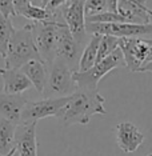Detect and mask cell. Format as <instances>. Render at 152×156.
Returning a JSON list of instances; mask_svg holds the SVG:
<instances>
[{
	"label": "cell",
	"instance_id": "cell-1",
	"mask_svg": "<svg viewBox=\"0 0 152 156\" xmlns=\"http://www.w3.org/2000/svg\"><path fill=\"white\" fill-rule=\"evenodd\" d=\"M104 98L97 91L77 90L68 98V101L58 113V120L62 126L68 127L73 124L90 123L94 115H105Z\"/></svg>",
	"mask_w": 152,
	"mask_h": 156
},
{
	"label": "cell",
	"instance_id": "cell-2",
	"mask_svg": "<svg viewBox=\"0 0 152 156\" xmlns=\"http://www.w3.org/2000/svg\"><path fill=\"white\" fill-rule=\"evenodd\" d=\"M41 59L39 51L35 45L32 27L26 24L24 27L15 30L7 49L4 63L7 69H20L23 66L30 63L31 60Z\"/></svg>",
	"mask_w": 152,
	"mask_h": 156
},
{
	"label": "cell",
	"instance_id": "cell-3",
	"mask_svg": "<svg viewBox=\"0 0 152 156\" xmlns=\"http://www.w3.org/2000/svg\"><path fill=\"white\" fill-rule=\"evenodd\" d=\"M75 71L71 69L64 62L55 59L48 66V79L43 91L44 99L51 98H68L77 91L76 81L73 79Z\"/></svg>",
	"mask_w": 152,
	"mask_h": 156
},
{
	"label": "cell",
	"instance_id": "cell-4",
	"mask_svg": "<svg viewBox=\"0 0 152 156\" xmlns=\"http://www.w3.org/2000/svg\"><path fill=\"white\" fill-rule=\"evenodd\" d=\"M125 66L124 56L122 51L118 48L112 55L104 60L96 63L92 68L86 71V72H75L73 79L76 81L77 90H86V91H97V84L103 77L119 67Z\"/></svg>",
	"mask_w": 152,
	"mask_h": 156
},
{
	"label": "cell",
	"instance_id": "cell-5",
	"mask_svg": "<svg viewBox=\"0 0 152 156\" xmlns=\"http://www.w3.org/2000/svg\"><path fill=\"white\" fill-rule=\"evenodd\" d=\"M62 26H64V24H59L55 22L31 23L35 45H36L41 60L47 66H51L56 59L59 31Z\"/></svg>",
	"mask_w": 152,
	"mask_h": 156
},
{
	"label": "cell",
	"instance_id": "cell-6",
	"mask_svg": "<svg viewBox=\"0 0 152 156\" xmlns=\"http://www.w3.org/2000/svg\"><path fill=\"white\" fill-rule=\"evenodd\" d=\"M119 49L131 72H140L152 63V39H119Z\"/></svg>",
	"mask_w": 152,
	"mask_h": 156
},
{
	"label": "cell",
	"instance_id": "cell-7",
	"mask_svg": "<svg viewBox=\"0 0 152 156\" xmlns=\"http://www.w3.org/2000/svg\"><path fill=\"white\" fill-rule=\"evenodd\" d=\"M87 34L91 35H108L118 39H144L152 35V24H129V23H87Z\"/></svg>",
	"mask_w": 152,
	"mask_h": 156
},
{
	"label": "cell",
	"instance_id": "cell-8",
	"mask_svg": "<svg viewBox=\"0 0 152 156\" xmlns=\"http://www.w3.org/2000/svg\"><path fill=\"white\" fill-rule=\"evenodd\" d=\"M68 98H51L37 101H28L22 112L20 124L37 123L39 120L49 118V116L56 118L58 113L62 111V108L67 104Z\"/></svg>",
	"mask_w": 152,
	"mask_h": 156
},
{
	"label": "cell",
	"instance_id": "cell-9",
	"mask_svg": "<svg viewBox=\"0 0 152 156\" xmlns=\"http://www.w3.org/2000/svg\"><path fill=\"white\" fill-rule=\"evenodd\" d=\"M62 15L65 26L69 32L75 37L80 45H84L87 40V28H86V13H84V2L82 0H71L65 2L62 7Z\"/></svg>",
	"mask_w": 152,
	"mask_h": 156
},
{
	"label": "cell",
	"instance_id": "cell-10",
	"mask_svg": "<svg viewBox=\"0 0 152 156\" xmlns=\"http://www.w3.org/2000/svg\"><path fill=\"white\" fill-rule=\"evenodd\" d=\"M82 52H83V47L75 40V37L69 32L68 27L65 24L60 27L58 48H56V59H60L71 69L77 72Z\"/></svg>",
	"mask_w": 152,
	"mask_h": 156
},
{
	"label": "cell",
	"instance_id": "cell-11",
	"mask_svg": "<svg viewBox=\"0 0 152 156\" xmlns=\"http://www.w3.org/2000/svg\"><path fill=\"white\" fill-rule=\"evenodd\" d=\"M141 0H119L118 12L129 24H152V9Z\"/></svg>",
	"mask_w": 152,
	"mask_h": 156
},
{
	"label": "cell",
	"instance_id": "cell-12",
	"mask_svg": "<svg viewBox=\"0 0 152 156\" xmlns=\"http://www.w3.org/2000/svg\"><path fill=\"white\" fill-rule=\"evenodd\" d=\"M116 143L123 152L132 154L144 143V135L135 124L122 122L116 126Z\"/></svg>",
	"mask_w": 152,
	"mask_h": 156
},
{
	"label": "cell",
	"instance_id": "cell-13",
	"mask_svg": "<svg viewBox=\"0 0 152 156\" xmlns=\"http://www.w3.org/2000/svg\"><path fill=\"white\" fill-rule=\"evenodd\" d=\"M36 124H19L15 132V150L19 156H37Z\"/></svg>",
	"mask_w": 152,
	"mask_h": 156
},
{
	"label": "cell",
	"instance_id": "cell-14",
	"mask_svg": "<svg viewBox=\"0 0 152 156\" xmlns=\"http://www.w3.org/2000/svg\"><path fill=\"white\" fill-rule=\"evenodd\" d=\"M28 100L23 95H7L0 94V116L13 124L19 126L22 119V112Z\"/></svg>",
	"mask_w": 152,
	"mask_h": 156
},
{
	"label": "cell",
	"instance_id": "cell-15",
	"mask_svg": "<svg viewBox=\"0 0 152 156\" xmlns=\"http://www.w3.org/2000/svg\"><path fill=\"white\" fill-rule=\"evenodd\" d=\"M0 76L3 79V94L7 95H22L32 86L22 69L0 68Z\"/></svg>",
	"mask_w": 152,
	"mask_h": 156
},
{
	"label": "cell",
	"instance_id": "cell-16",
	"mask_svg": "<svg viewBox=\"0 0 152 156\" xmlns=\"http://www.w3.org/2000/svg\"><path fill=\"white\" fill-rule=\"evenodd\" d=\"M22 72L28 77V80L32 83V86L36 88L39 94H43L45 83L48 79V66L41 59L31 60L26 66H23Z\"/></svg>",
	"mask_w": 152,
	"mask_h": 156
},
{
	"label": "cell",
	"instance_id": "cell-17",
	"mask_svg": "<svg viewBox=\"0 0 152 156\" xmlns=\"http://www.w3.org/2000/svg\"><path fill=\"white\" fill-rule=\"evenodd\" d=\"M100 40H101L100 35H91V39L88 40L87 45L83 48L82 58H80V62H79V71L77 72H86V71L91 69L96 64Z\"/></svg>",
	"mask_w": 152,
	"mask_h": 156
},
{
	"label": "cell",
	"instance_id": "cell-18",
	"mask_svg": "<svg viewBox=\"0 0 152 156\" xmlns=\"http://www.w3.org/2000/svg\"><path fill=\"white\" fill-rule=\"evenodd\" d=\"M17 126L0 116V155L7 156L15 150V132Z\"/></svg>",
	"mask_w": 152,
	"mask_h": 156
},
{
	"label": "cell",
	"instance_id": "cell-19",
	"mask_svg": "<svg viewBox=\"0 0 152 156\" xmlns=\"http://www.w3.org/2000/svg\"><path fill=\"white\" fill-rule=\"evenodd\" d=\"M104 12H118V2L116 0H87L84 2V13L86 19Z\"/></svg>",
	"mask_w": 152,
	"mask_h": 156
},
{
	"label": "cell",
	"instance_id": "cell-20",
	"mask_svg": "<svg viewBox=\"0 0 152 156\" xmlns=\"http://www.w3.org/2000/svg\"><path fill=\"white\" fill-rule=\"evenodd\" d=\"M16 28L13 27L12 20L7 19L0 13V56L3 59L7 55V49H8V44L11 40L13 32Z\"/></svg>",
	"mask_w": 152,
	"mask_h": 156
},
{
	"label": "cell",
	"instance_id": "cell-21",
	"mask_svg": "<svg viewBox=\"0 0 152 156\" xmlns=\"http://www.w3.org/2000/svg\"><path fill=\"white\" fill-rule=\"evenodd\" d=\"M118 48H119V39L118 37L108 36V35L101 36L100 45H99V54H97L96 63L104 60L105 58H108V56L114 54Z\"/></svg>",
	"mask_w": 152,
	"mask_h": 156
},
{
	"label": "cell",
	"instance_id": "cell-22",
	"mask_svg": "<svg viewBox=\"0 0 152 156\" xmlns=\"http://www.w3.org/2000/svg\"><path fill=\"white\" fill-rule=\"evenodd\" d=\"M0 13L7 19H11L16 16L15 3L13 0H0Z\"/></svg>",
	"mask_w": 152,
	"mask_h": 156
},
{
	"label": "cell",
	"instance_id": "cell-23",
	"mask_svg": "<svg viewBox=\"0 0 152 156\" xmlns=\"http://www.w3.org/2000/svg\"><path fill=\"white\" fill-rule=\"evenodd\" d=\"M140 72H150V73H152V63H150L148 66H146L143 69L140 71Z\"/></svg>",
	"mask_w": 152,
	"mask_h": 156
},
{
	"label": "cell",
	"instance_id": "cell-24",
	"mask_svg": "<svg viewBox=\"0 0 152 156\" xmlns=\"http://www.w3.org/2000/svg\"><path fill=\"white\" fill-rule=\"evenodd\" d=\"M12 156H19V155H17V152H16V150H15V152L12 154Z\"/></svg>",
	"mask_w": 152,
	"mask_h": 156
},
{
	"label": "cell",
	"instance_id": "cell-25",
	"mask_svg": "<svg viewBox=\"0 0 152 156\" xmlns=\"http://www.w3.org/2000/svg\"><path fill=\"white\" fill-rule=\"evenodd\" d=\"M13 152H15V150H13L12 152H11V154H9V155H7V156H12V154H13Z\"/></svg>",
	"mask_w": 152,
	"mask_h": 156
},
{
	"label": "cell",
	"instance_id": "cell-26",
	"mask_svg": "<svg viewBox=\"0 0 152 156\" xmlns=\"http://www.w3.org/2000/svg\"><path fill=\"white\" fill-rule=\"evenodd\" d=\"M147 156H152V154H150V155H147Z\"/></svg>",
	"mask_w": 152,
	"mask_h": 156
},
{
	"label": "cell",
	"instance_id": "cell-27",
	"mask_svg": "<svg viewBox=\"0 0 152 156\" xmlns=\"http://www.w3.org/2000/svg\"><path fill=\"white\" fill-rule=\"evenodd\" d=\"M0 156H2V155H0Z\"/></svg>",
	"mask_w": 152,
	"mask_h": 156
}]
</instances>
